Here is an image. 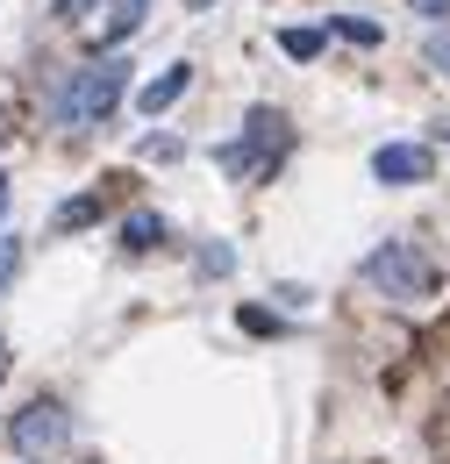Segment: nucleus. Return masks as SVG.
Returning <instances> with one entry per match:
<instances>
[{"mask_svg":"<svg viewBox=\"0 0 450 464\" xmlns=\"http://www.w3.org/2000/svg\"><path fill=\"white\" fill-rule=\"evenodd\" d=\"M279 51L293 64H308V58H322V29H300V22H293V29H279Z\"/></svg>","mask_w":450,"mask_h":464,"instance_id":"obj_9","label":"nucleus"},{"mask_svg":"<svg viewBox=\"0 0 450 464\" xmlns=\"http://www.w3.org/2000/svg\"><path fill=\"white\" fill-rule=\"evenodd\" d=\"M7 450H15L22 464H57L64 450H72V407H57V401L15 407V421H7Z\"/></svg>","mask_w":450,"mask_h":464,"instance_id":"obj_4","label":"nucleus"},{"mask_svg":"<svg viewBox=\"0 0 450 464\" xmlns=\"http://www.w3.org/2000/svg\"><path fill=\"white\" fill-rule=\"evenodd\" d=\"M143 22H151V0H101V14H79V36H86V51L114 58Z\"/></svg>","mask_w":450,"mask_h":464,"instance_id":"obj_5","label":"nucleus"},{"mask_svg":"<svg viewBox=\"0 0 450 464\" xmlns=\"http://www.w3.org/2000/svg\"><path fill=\"white\" fill-rule=\"evenodd\" d=\"M122 86H129V64L122 58H101L86 72H72V86L57 93V121L64 129H101L114 115V101H122Z\"/></svg>","mask_w":450,"mask_h":464,"instance_id":"obj_3","label":"nucleus"},{"mask_svg":"<svg viewBox=\"0 0 450 464\" xmlns=\"http://www.w3.org/2000/svg\"><path fill=\"white\" fill-rule=\"evenodd\" d=\"M57 7H64V14H86V7H101V0H57Z\"/></svg>","mask_w":450,"mask_h":464,"instance_id":"obj_15","label":"nucleus"},{"mask_svg":"<svg viewBox=\"0 0 450 464\" xmlns=\"http://www.w3.org/2000/svg\"><path fill=\"white\" fill-rule=\"evenodd\" d=\"M158 236H165V222H158L151 208H136V215L122 222V250H158Z\"/></svg>","mask_w":450,"mask_h":464,"instance_id":"obj_8","label":"nucleus"},{"mask_svg":"<svg viewBox=\"0 0 450 464\" xmlns=\"http://www.w3.org/2000/svg\"><path fill=\"white\" fill-rule=\"evenodd\" d=\"M365 286L379 293V300H394V307H415V300H429V293L444 286V272H436V257L422 243H379L365 257Z\"/></svg>","mask_w":450,"mask_h":464,"instance_id":"obj_1","label":"nucleus"},{"mask_svg":"<svg viewBox=\"0 0 450 464\" xmlns=\"http://www.w3.org/2000/svg\"><path fill=\"white\" fill-rule=\"evenodd\" d=\"M286 143H293V129H286L279 108H250L243 115V136H229L222 150H215V165L229 179H272L286 165Z\"/></svg>","mask_w":450,"mask_h":464,"instance_id":"obj_2","label":"nucleus"},{"mask_svg":"<svg viewBox=\"0 0 450 464\" xmlns=\"http://www.w3.org/2000/svg\"><path fill=\"white\" fill-rule=\"evenodd\" d=\"M372 179L379 186H422V179H436V150L429 143H379L372 150Z\"/></svg>","mask_w":450,"mask_h":464,"instance_id":"obj_6","label":"nucleus"},{"mask_svg":"<svg viewBox=\"0 0 450 464\" xmlns=\"http://www.w3.org/2000/svg\"><path fill=\"white\" fill-rule=\"evenodd\" d=\"M86 222H101V200H93V193H79V200L57 208V229H86Z\"/></svg>","mask_w":450,"mask_h":464,"instance_id":"obj_10","label":"nucleus"},{"mask_svg":"<svg viewBox=\"0 0 450 464\" xmlns=\"http://www.w3.org/2000/svg\"><path fill=\"white\" fill-rule=\"evenodd\" d=\"M415 7H422V14H444V22H450V0H415Z\"/></svg>","mask_w":450,"mask_h":464,"instance_id":"obj_14","label":"nucleus"},{"mask_svg":"<svg viewBox=\"0 0 450 464\" xmlns=\"http://www.w3.org/2000/svg\"><path fill=\"white\" fill-rule=\"evenodd\" d=\"M429 58H436V64H444V72H450V29H444V36H436V44H429Z\"/></svg>","mask_w":450,"mask_h":464,"instance_id":"obj_13","label":"nucleus"},{"mask_svg":"<svg viewBox=\"0 0 450 464\" xmlns=\"http://www.w3.org/2000/svg\"><path fill=\"white\" fill-rule=\"evenodd\" d=\"M329 36H343V44H379V22H365V14H337Z\"/></svg>","mask_w":450,"mask_h":464,"instance_id":"obj_11","label":"nucleus"},{"mask_svg":"<svg viewBox=\"0 0 450 464\" xmlns=\"http://www.w3.org/2000/svg\"><path fill=\"white\" fill-rule=\"evenodd\" d=\"M186 86H193V64H165V72H158V79L136 93V108H143V115H165V108L186 93Z\"/></svg>","mask_w":450,"mask_h":464,"instance_id":"obj_7","label":"nucleus"},{"mask_svg":"<svg viewBox=\"0 0 450 464\" xmlns=\"http://www.w3.org/2000/svg\"><path fill=\"white\" fill-rule=\"evenodd\" d=\"M15 265H22V243H15V236H0V286L15 279Z\"/></svg>","mask_w":450,"mask_h":464,"instance_id":"obj_12","label":"nucleus"},{"mask_svg":"<svg viewBox=\"0 0 450 464\" xmlns=\"http://www.w3.org/2000/svg\"><path fill=\"white\" fill-rule=\"evenodd\" d=\"M0 186H7V179H0Z\"/></svg>","mask_w":450,"mask_h":464,"instance_id":"obj_18","label":"nucleus"},{"mask_svg":"<svg viewBox=\"0 0 450 464\" xmlns=\"http://www.w3.org/2000/svg\"><path fill=\"white\" fill-rule=\"evenodd\" d=\"M186 7H193V14H201V7H215V0H186Z\"/></svg>","mask_w":450,"mask_h":464,"instance_id":"obj_16","label":"nucleus"},{"mask_svg":"<svg viewBox=\"0 0 450 464\" xmlns=\"http://www.w3.org/2000/svg\"><path fill=\"white\" fill-rule=\"evenodd\" d=\"M0 379H7V343H0Z\"/></svg>","mask_w":450,"mask_h":464,"instance_id":"obj_17","label":"nucleus"}]
</instances>
